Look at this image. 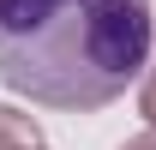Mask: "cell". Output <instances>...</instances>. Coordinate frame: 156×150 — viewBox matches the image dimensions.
<instances>
[{"mask_svg":"<svg viewBox=\"0 0 156 150\" xmlns=\"http://www.w3.org/2000/svg\"><path fill=\"white\" fill-rule=\"evenodd\" d=\"M150 66V0H0V84L60 114H96Z\"/></svg>","mask_w":156,"mask_h":150,"instance_id":"obj_1","label":"cell"}]
</instances>
